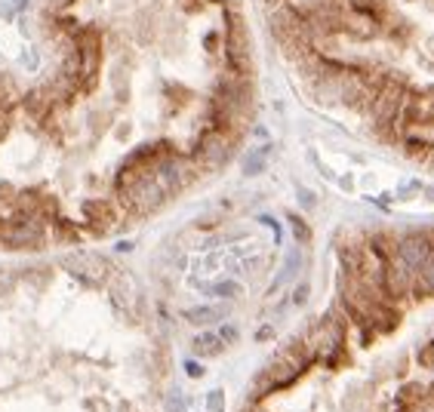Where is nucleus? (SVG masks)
Listing matches in <instances>:
<instances>
[{"mask_svg":"<svg viewBox=\"0 0 434 412\" xmlns=\"http://www.w3.org/2000/svg\"><path fill=\"white\" fill-rule=\"evenodd\" d=\"M397 256L404 258L413 271H422L425 265H428V258L434 256V249H431V243L425 234H406V237H400V243H397Z\"/></svg>","mask_w":434,"mask_h":412,"instance_id":"f257e3e1","label":"nucleus"},{"mask_svg":"<svg viewBox=\"0 0 434 412\" xmlns=\"http://www.w3.org/2000/svg\"><path fill=\"white\" fill-rule=\"evenodd\" d=\"M65 268H68L71 274L77 277V280L90 283V287L102 283V280H105V274H108V265H105L102 258H96V256H74V258H65Z\"/></svg>","mask_w":434,"mask_h":412,"instance_id":"f03ea898","label":"nucleus"},{"mask_svg":"<svg viewBox=\"0 0 434 412\" xmlns=\"http://www.w3.org/2000/svg\"><path fill=\"white\" fill-rule=\"evenodd\" d=\"M3 240L10 243V247H41L43 228L37 218H22V222H16L12 228L3 231Z\"/></svg>","mask_w":434,"mask_h":412,"instance_id":"7ed1b4c3","label":"nucleus"},{"mask_svg":"<svg viewBox=\"0 0 434 412\" xmlns=\"http://www.w3.org/2000/svg\"><path fill=\"white\" fill-rule=\"evenodd\" d=\"M83 216H87V222L93 225L96 231H108L111 222H114V212H111V206L102 203V200H90L87 206H83Z\"/></svg>","mask_w":434,"mask_h":412,"instance_id":"20e7f679","label":"nucleus"},{"mask_svg":"<svg viewBox=\"0 0 434 412\" xmlns=\"http://www.w3.org/2000/svg\"><path fill=\"white\" fill-rule=\"evenodd\" d=\"M222 348H225V338L216 336V332H200L194 338V354H200V357H216V354H222Z\"/></svg>","mask_w":434,"mask_h":412,"instance_id":"39448f33","label":"nucleus"},{"mask_svg":"<svg viewBox=\"0 0 434 412\" xmlns=\"http://www.w3.org/2000/svg\"><path fill=\"white\" fill-rule=\"evenodd\" d=\"M188 320L192 323H213V320H219V311L216 308H194V311H188Z\"/></svg>","mask_w":434,"mask_h":412,"instance_id":"423d86ee","label":"nucleus"},{"mask_svg":"<svg viewBox=\"0 0 434 412\" xmlns=\"http://www.w3.org/2000/svg\"><path fill=\"white\" fill-rule=\"evenodd\" d=\"M419 277H422V283H425V287H428V289L434 292V256L428 258V265H425V268L419 271Z\"/></svg>","mask_w":434,"mask_h":412,"instance_id":"0eeeda50","label":"nucleus"},{"mask_svg":"<svg viewBox=\"0 0 434 412\" xmlns=\"http://www.w3.org/2000/svg\"><path fill=\"white\" fill-rule=\"evenodd\" d=\"M262 166H265L262 163V154H253L247 161V166H243V172H247V176H256V172H262Z\"/></svg>","mask_w":434,"mask_h":412,"instance_id":"6e6552de","label":"nucleus"},{"mask_svg":"<svg viewBox=\"0 0 434 412\" xmlns=\"http://www.w3.org/2000/svg\"><path fill=\"white\" fill-rule=\"evenodd\" d=\"M209 409L225 412V409H222V391H213V394H209Z\"/></svg>","mask_w":434,"mask_h":412,"instance_id":"1a4fd4ad","label":"nucleus"},{"mask_svg":"<svg viewBox=\"0 0 434 412\" xmlns=\"http://www.w3.org/2000/svg\"><path fill=\"white\" fill-rule=\"evenodd\" d=\"M219 336L225 338V342H234V338H238V329H234V327H222Z\"/></svg>","mask_w":434,"mask_h":412,"instance_id":"9d476101","label":"nucleus"},{"mask_svg":"<svg viewBox=\"0 0 434 412\" xmlns=\"http://www.w3.org/2000/svg\"><path fill=\"white\" fill-rule=\"evenodd\" d=\"M10 287H12V277L10 274H0V292H6Z\"/></svg>","mask_w":434,"mask_h":412,"instance_id":"9b49d317","label":"nucleus"},{"mask_svg":"<svg viewBox=\"0 0 434 412\" xmlns=\"http://www.w3.org/2000/svg\"><path fill=\"white\" fill-rule=\"evenodd\" d=\"M305 298H308V287H299L296 289V302H305Z\"/></svg>","mask_w":434,"mask_h":412,"instance_id":"f8f14e48","label":"nucleus"},{"mask_svg":"<svg viewBox=\"0 0 434 412\" xmlns=\"http://www.w3.org/2000/svg\"><path fill=\"white\" fill-rule=\"evenodd\" d=\"M188 375H203V369L197 363H188Z\"/></svg>","mask_w":434,"mask_h":412,"instance_id":"ddd939ff","label":"nucleus"},{"mask_svg":"<svg viewBox=\"0 0 434 412\" xmlns=\"http://www.w3.org/2000/svg\"><path fill=\"white\" fill-rule=\"evenodd\" d=\"M6 136V114H0V138Z\"/></svg>","mask_w":434,"mask_h":412,"instance_id":"4468645a","label":"nucleus"}]
</instances>
